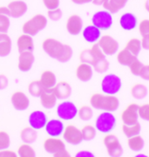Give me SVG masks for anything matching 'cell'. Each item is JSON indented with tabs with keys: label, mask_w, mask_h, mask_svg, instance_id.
Returning a JSON list of instances; mask_svg holds the SVG:
<instances>
[{
	"label": "cell",
	"mask_w": 149,
	"mask_h": 157,
	"mask_svg": "<svg viewBox=\"0 0 149 157\" xmlns=\"http://www.w3.org/2000/svg\"><path fill=\"white\" fill-rule=\"evenodd\" d=\"M125 48H127L131 53H132L134 56H138L139 53L140 52V51L142 49L141 46V41L138 38H132L130 39L126 44Z\"/></svg>",
	"instance_id": "cell-34"
},
{
	"label": "cell",
	"mask_w": 149,
	"mask_h": 157,
	"mask_svg": "<svg viewBox=\"0 0 149 157\" xmlns=\"http://www.w3.org/2000/svg\"><path fill=\"white\" fill-rule=\"evenodd\" d=\"M63 45L60 41L52 38H47L42 43V48L44 52L52 59H58L63 49Z\"/></svg>",
	"instance_id": "cell-9"
},
{
	"label": "cell",
	"mask_w": 149,
	"mask_h": 157,
	"mask_svg": "<svg viewBox=\"0 0 149 157\" xmlns=\"http://www.w3.org/2000/svg\"><path fill=\"white\" fill-rule=\"evenodd\" d=\"M82 36L86 42L95 44L101 37V30H99L94 25H87L82 30Z\"/></svg>",
	"instance_id": "cell-20"
},
{
	"label": "cell",
	"mask_w": 149,
	"mask_h": 157,
	"mask_svg": "<svg viewBox=\"0 0 149 157\" xmlns=\"http://www.w3.org/2000/svg\"><path fill=\"white\" fill-rule=\"evenodd\" d=\"M54 156L57 157H69L71 156L70 153H68V151L66 149H63V150H60V151L57 152L53 155Z\"/></svg>",
	"instance_id": "cell-52"
},
{
	"label": "cell",
	"mask_w": 149,
	"mask_h": 157,
	"mask_svg": "<svg viewBox=\"0 0 149 157\" xmlns=\"http://www.w3.org/2000/svg\"><path fill=\"white\" fill-rule=\"evenodd\" d=\"M17 154H16L12 150H9L8 148L0 150V157H16Z\"/></svg>",
	"instance_id": "cell-49"
},
{
	"label": "cell",
	"mask_w": 149,
	"mask_h": 157,
	"mask_svg": "<svg viewBox=\"0 0 149 157\" xmlns=\"http://www.w3.org/2000/svg\"><path fill=\"white\" fill-rule=\"evenodd\" d=\"M122 87V80L114 73H108L101 80V90L103 94L116 95Z\"/></svg>",
	"instance_id": "cell-4"
},
{
	"label": "cell",
	"mask_w": 149,
	"mask_h": 157,
	"mask_svg": "<svg viewBox=\"0 0 149 157\" xmlns=\"http://www.w3.org/2000/svg\"><path fill=\"white\" fill-rule=\"evenodd\" d=\"M17 46L18 52H32L34 49L32 36L28 34H21L17 40Z\"/></svg>",
	"instance_id": "cell-23"
},
{
	"label": "cell",
	"mask_w": 149,
	"mask_h": 157,
	"mask_svg": "<svg viewBox=\"0 0 149 157\" xmlns=\"http://www.w3.org/2000/svg\"><path fill=\"white\" fill-rule=\"evenodd\" d=\"M76 105L70 101H65L59 103L57 107V116L62 121H72L78 115Z\"/></svg>",
	"instance_id": "cell-6"
},
{
	"label": "cell",
	"mask_w": 149,
	"mask_h": 157,
	"mask_svg": "<svg viewBox=\"0 0 149 157\" xmlns=\"http://www.w3.org/2000/svg\"><path fill=\"white\" fill-rule=\"evenodd\" d=\"M62 135H63V139L65 140V141L72 145H78L81 143L83 140L81 130L72 124L67 125L66 127H65Z\"/></svg>",
	"instance_id": "cell-10"
},
{
	"label": "cell",
	"mask_w": 149,
	"mask_h": 157,
	"mask_svg": "<svg viewBox=\"0 0 149 157\" xmlns=\"http://www.w3.org/2000/svg\"><path fill=\"white\" fill-rule=\"evenodd\" d=\"M127 146L133 152L141 151L145 146V141L142 136L139 135H134L127 138Z\"/></svg>",
	"instance_id": "cell-30"
},
{
	"label": "cell",
	"mask_w": 149,
	"mask_h": 157,
	"mask_svg": "<svg viewBox=\"0 0 149 157\" xmlns=\"http://www.w3.org/2000/svg\"><path fill=\"white\" fill-rule=\"evenodd\" d=\"M121 121L123 124H133L138 122L139 105L136 103H131L121 113Z\"/></svg>",
	"instance_id": "cell-11"
},
{
	"label": "cell",
	"mask_w": 149,
	"mask_h": 157,
	"mask_svg": "<svg viewBox=\"0 0 149 157\" xmlns=\"http://www.w3.org/2000/svg\"><path fill=\"white\" fill-rule=\"evenodd\" d=\"M43 4L47 10H53L59 8V0H42Z\"/></svg>",
	"instance_id": "cell-47"
},
{
	"label": "cell",
	"mask_w": 149,
	"mask_h": 157,
	"mask_svg": "<svg viewBox=\"0 0 149 157\" xmlns=\"http://www.w3.org/2000/svg\"><path fill=\"white\" fill-rule=\"evenodd\" d=\"M76 156L78 157H83V156H94V155L92 152L89 151H80L78 152V154H76Z\"/></svg>",
	"instance_id": "cell-53"
},
{
	"label": "cell",
	"mask_w": 149,
	"mask_h": 157,
	"mask_svg": "<svg viewBox=\"0 0 149 157\" xmlns=\"http://www.w3.org/2000/svg\"><path fill=\"white\" fill-rule=\"evenodd\" d=\"M90 104L94 109L113 113L120 107V100L116 95L96 93L91 96Z\"/></svg>",
	"instance_id": "cell-1"
},
{
	"label": "cell",
	"mask_w": 149,
	"mask_h": 157,
	"mask_svg": "<svg viewBox=\"0 0 149 157\" xmlns=\"http://www.w3.org/2000/svg\"><path fill=\"white\" fill-rule=\"evenodd\" d=\"M10 11L7 6H0V33H7L10 28Z\"/></svg>",
	"instance_id": "cell-26"
},
{
	"label": "cell",
	"mask_w": 149,
	"mask_h": 157,
	"mask_svg": "<svg viewBox=\"0 0 149 157\" xmlns=\"http://www.w3.org/2000/svg\"><path fill=\"white\" fill-rule=\"evenodd\" d=\"M66 31L71 35H78L83 30L82 18L77 14H72L66 20Z\"/></svg>",
	"instance_id": "cell-14"
},
{
	"label": "cell",
	"mask_w": 149,
	"mask_h": 157,
	"mask_svg": "<svg viewBox=\"0 0 149 157\" xmlns=\"http://www.w3.org/2000/svg\"><path fill=\"white\" fill-rule=\"evenodd\" d=\"M11 139L6 131H0V150L6 149L10 147Z\"/></svg>",
	"instance_id": "cell-43"
},
{
	"label": "cell",
	"mask_w": 149,
	"mask_h": 157,
	"mask_svg": "<svg viewBox=\"0 0 149 157\" xmlns=\"http://www.w3.org/2000/svg\"><path fill=\"white\" fill-rule=\"evenodd\" d=\"M92 23L101 31L109 30L113 23L112 13L106 10L97 11L92 17Z\"/></svg>",
	"instance_id": "cell-7"
},
{
	"label": "cell",
	"mask_w": 149,
	"mask_h": 157,
	"mask_svg": "<svg viewBox=\"0 0 149 157\" xmlns=\"http://www.w3.org/2000/svg\"><path fill=\"white\" fill-rule=\"evenodd\" d=\"M94 74V68L87 63L81 62L76 68V76L77 78L83 82L89 81Z\"/></svg>",
	"instance_id": "cell-22"
},
{
	"label": "cell",
	"mask_w": 149,
	"mask_h": 157,
	"mask_svg": "<svg viewBox=\"0 0 149 157\" xmlns=\"http://www.w3.org/2000/svg\"><path fill=\"white\" fill-rule=\"evenodd\" d=\"M47 121H48V119H47L46 114L43 111H39V110L31 113V114L28 118L29 126L36 130L44 128Z\"/></svg>",
	"instance_id": "cell-12"
},
{
	"label": "cell",
	"mask_w": 149,
	"mask_h": 157,
	"mask_svg": "<svg viewBox=\"0 0 149 157\" xmlns=\"http://www.w3.org/2000/svg\"><path fill=\"white\" fill-rule=\"evenodd\" d=\"M131 95L136 100H142L147 95V88L145 85L136 83L131 88Z\"/></svg>",
	"instance_id": "cell-33"
},
{
	"label": "cell",
	"mask_w": 149,
	"mask_h": 157,
	"mask_svg": "<svg viewBox=\"0 0 149 157\" xmlns=\"http://www.w3.org/2000/svg\"><path fill=\"white\" fill-rule=\"evenodd\" d=\"M8 86V78L4 74H0V90H3Z\"/></svg>",
	"instance_id": "cell-51"
},
{
	"label": "cell",
	"mask_w": 149,
	"mask_h": 157,
	"mask_svg": "<svg viewBox=\"0 0 149 157\" xmlns=\"http://www.w3.org/2000/svg\"><path fill=\"white\" fill-rule=\"evenodd\" d=\"M72 2L76 5H83V4H87L93 2V0H72Z\"/></svg>",
	"instance_id": "cell-54"
},
{
	"label": "cell",
	"mask_w": 149,
	"mask_h": 157,
	"mask_svg": "<svg viewBox=\"0 0 149 157\" xmlns=\"http://www.w3.org/2000/svg\"><path fill=\"white\" fill-rule=\"evenodd\" d=\"M140 41H141L142 48L145 49V50H149V33L142 36Z\"/></svg>",
	"instance_id": "cell-50"
},
{
	"label": "cell",
	"mask_w": 149,
	"mask_h": 157,
	"mask_svg": "<svg viewBox=\"0 0 149 157\" xmlns=\"http://www.w3.org/2000/svg\"><path fill=\"white\" fill-rule=\"evenodd\" d=\"M41 106L45 109H52L55 107L57 103V97H56L53 88L44 89L42 94L39 96Z\"/></svg>",
	"instance_id": "cell-18"
},
{
	"label": "cell",
	"mask_w": 149,
	"mask_h": 157,
	"mask_svg": "<svg viewBox=\"0 0 149 157\" xmlns=\"http://www.w3.org/2000/svg\"><path fill=\"white\" fill-rule=\"evenodd\" d=\"M139 77L144 80H149V65H145L140 72Z\"/></svg>",
	"instance_id": "cell-48"
},
{
	"label": "cell",
	"mask_w": 149,
	"mask_h": 157,
	"mask_svg": "<svg viewBox=\"0 0 149 157\" xmlns=\"http://www.w3.org/2000/svg\"><path fill=\"white\" fill-rule=\"evenodd\" d=\"M72 54H73V51H72V47L69 45L64 44L63 49L61 51L59 56L58 57L57 60L61 63H66L68 60H70V59L72 57Z\"/></svg>",
	"instance_id": "cell-39"
},
{
	"label": "cell",
	"mask_w": 149,
	"mask_h": 157,
	"mask_svg": "<svg viewBox=\"0 0 149 157\" xmlns=\"http://www.w3.org/2000/svg\"><path fill=\"white\" fill-rule=\"evenodd\" d=\"M81 134H82L83 140H94L97 134V129L96 128L91 125V124H86L81 129Z\"/></svg>",
	"instance_id": "cell-35"
},
{
	"label": "cell",
	"mask_w": 149,
	"mask_h": 157,
	"mask_svg": "<svg viewBox=\"0 0 149 157\" xmlns=\"http://www.w3.org/2000/svg\"><path fill=\"white\" fill-rule=\"evenodd\" d=\"M17 155L20 157H34L36 156V152L29 143L21 144L17 148Z\"/></svg>",
	"instance_id": "cell-36"
},
{
	"label": "cell",
	"mask_w": 149,
	"mask_h": 157,
	"mask_svg": "<svg viewBox=\"0 0 149 157\" xmlns=\"http://www.w3.org/2000/svg\"><path fill=\"white\" fill-rule=\"evenodd\" d=\"M144 7H145L146 11H147V12H149V0H146V1H145Z\"/></svg>",
	"instance_id": "cell-56"
},
{
	"label": "cell",
	"mask_w": 149,
	"mask_h": 157,
	"mask_svg": "<svg viewBox=\"0 0 149 157\" xmlns=\"http://www.w3.org/2000/svg\"><path fill=\"white\" fill-rule=\"evenodd\" d=\"M105 0H93V4L95 6H103V4L105 3Z\"/></svg>",
	"instance_id": "cell-55"
},
{
	"label": "cell",
	"mask_w": 149,
	"mask_h": 157,
	"mask_svg": "<svg viewBox=\"0 0 149 157\" xmlns=\"http://www.w3.org/2000/svg\"><path fill=\"white\" fill-rule=\"evenodd\" d=\"M44 129L46 134L51 137H59L63 134L65 125L60 119H52L47 121Z\"/></svg>",
	"instance_id": "cell-15"
},
{
	"label": "cell",
	"mask_w": 149,
	"mask_h": 157,
	"mask_svg": "<svg viewBox=\"0 0 149 157\" xmlns=\"http://www.w3.org/2000/svg\"><path fill=\"white\" fill-rule=\"evenodd\" d=\"M117 120L113 112L104 111L99 113L95 121V128L102 134H109L116 128Z\"/></svg>",
	"instance_id": "cell-2"
},
{
	"label": "cell",
	"mask_w": 149,
	"mask_h": 157,
	"mask_svg": "<svg viewBox=\"0 0 149 157\" xmlns=\"http://www.w3.org/2000/svg\"><path fill=\"white\" fill-rule=\"evenodd\" d=\"M39 81L43 86L44 89L53 88L57 84V78H56L55 73L50 70H45L41 73Z\"/></svg>",
	"instance_id": "cell-25"
},
{
	"label": "cell",
	"mask_w": 149,
	"mask_h": 157,
	"mask_svg": "<svg viewBox=\"0 0 149 157\" xmlns=\"http://www.w3.org/2000/svg\"><path fill=\"white\" fill-rule=\"evenodd\" d=\"M92 67L94 68V71L97 73H105L109 68V62L106 59V58H103V59H100L96 62H94V64Z\"/></svg>",
	"instance_id": "cell-40"
},
{
	"label": "cell",
	"mask_w": 149,
	"mask_h": 157,
	"mask_svg": "<svg viewBox=\"0 0 149 157\" xmlns=\"http://www.w3.org/2000/svg\"><path fill=\"white\" fill-rule=\"evenodd\" d=\"M8 9L10 11L11 17L18 18L24 16L27 11V4L24 0H13L9 3Z\"/></svg>",
	"instance_id": "cell-17"
},
{
	"label": "cell",
	"mask_w": 149,
	"mask_h": 157,
	"mask_svg": "<svg viewBox=\"0 0 149 157\" xmlns=\"http://www.w3.org/2000/svg\"><path fill=\"white\" fill-rule=\"evenodd\" d=\"M43 91L44 87L39 80H32L28 85V92L33 97H39Z\"/></svg>",
	"instance_id": "cell-37"
},
{
	"label": "cell",
	"mask_w": 149,
	"mask_h": 157,
	"mask_svg": "<svg viewBox=\"0 0 149 157\" xmlns=\"http://www.w3.org/2000/svg\"><path fill=\"white\" fill-rule=\"evenodd\" d=\"M78 116L79 117L81 121H90L94 116L93 108L90 106L84 105L82 107H80V108L78 110Z\"/></svg>",
	"instance_id": "cell-38"
},
{
	"label": "cell",
	"mask_w": 149,
	"mask_h": 157,
	"mask_svg": "<svg viewBox=\"0 0 149 157\" xmlns=\"http://www.w3.org/2000/svg\"><path fill=\"white\" fill-rule=\"evenodd\" d=\"M47 17H49V19L52 21H58L62 17V11L59 8H56L53 10H48Z\"/></svg>",
	"instance_id": "cell-46"
},
{
	"label": "cell",
	"mask_w": 149,
	"mask_h": 157,
	"mask_svg": "<svg viewBox=\"0 0 149 157\" xmlns=\"http://www.w3.org/2000/svg\"><path fill=\"white\" fill-rule=\"evenodd\" d=\"M11 51V39L7 33H0V57H6Z\"/></svg>",
	"instance_id": "cell-29"
},
{
	"label": "cell",
	"mask_w": 149,
	"mask_h": 157,
	"mask_svg": "<svg viewBox=\"0 0 149 157\" xmlns=\"http://www.w3.org/2000/svg\"><path fill=\"white\" fill-rule=\"evenodd\" d=\"M44 149L48 154L54 155L57 152L66 149V144L61 139H59L58 137H48L44 140L43 143Z\"/></svg>",
	"instance_id": "cell-16"
},
{
	"label": "cell",
	"mask_w": 149,
	"mask_h": 157,
	"mask_svg": "<svg viewBox=\"0 0 149 157\" xmlns=\"http://www.w3.org/2000/svg\"><path fill=\"white\" fill-rule=\"evenodd\" d=\"M116 59L120 65L124 67H129L130 64L137 59V56H134L127 48H123L122 50L118 51Z\"/></svg>",
	"instance_id": "cell-27"
},
{
	"label": "cell",
	"mask_w": 149,
	"mask_h": 157,
	"mask_svg": "<svg viewBox=\"0 0 149 157\" xmlns=\"http://www.w3.org/2000/svg\"><path fill=\"white\" fill-rule=\"evenodd\" d=\"M139 117L143 121H149V103L139 106Z\"/></svg>",
	"instance_id": "cell-44"
},
{
	"label": "cell",
	"mask_w": 149,
	"mask_h": 157,
	"mask_svg": "<svg viewBox=\"0 0 149 157\" xmlns=\"http://www.w3.org/2000/svg\"><path fill=\"white\" fill-rule=\"evenodd\" d=\"M79 60L83 63H87L93 66L94 62V57L91 49H85L79 54Z\"/></svg>",
	"instance_id": "cell-41"
},
{
	"label": "cell",
	"mask_w": 149,
	"mask_h": 157,
	"mask_svg": "<svg viewBox=\"0 0 149 157\" xmlns=\"http://www.w3.org/2000/svg\"><path fill=\"white\" fill-rule=\"evenodd\" d=\"M53 91L57 99L66 100L72 94V86L66 81H60L55 85Z\"/></svg>",
	"instance_id": "cell-24"
},
{
	"label": "cell",
	"mask_w": 149,
	"mask_h": 157,
	"mask_svg": "<svg viewBox=\"0 0 149 157\" xmlns=\"http://www.w3.org/2000/svg\"><path fill=\"white\" fill-rule=\"evenodd\" d=\"M107 155L111 157H120L123 154V147L119 138L113 134H105L103 138Z\"/></svg>",
	"instance_id": "cell-5"
},
{
	"label": "cell",
	"mask_w": 149,
	"mask_h": 157,
	"mask_svg": "<svg viewBox=\"0 0 149 157\" xmlns=\"http://www.w3.org/2000/svg\"><path fill=\"white\" fill-rule=\"evenodd\" d=\"M47 25V17L43 14H36L23 25L24 33L35 36Z\"/></svg>",
	"instance_id": "cell-3"
},
{
	"label": "cell",
	"mask_w": 149,
	"mask_h": 157,
	"mask_svg": "<svg viewBox=\"0 0 149 157\" xmlns=\"http://www.w3.org/2000/svg\"><path fill=\"white\" fill-rule=\"evenodd\" d=\"M143 66V64L139 61L138 59H135L134 61H132V63L130 64V66H129L130 72H131V73L133 74L134 76H139Z\"/></svg>",
	"instance_id": "cell-42"
},
{
	"label": "cell",
	"mask_w": 149,
	"mask_h": 157,
	"mask_svg": "<svg viewBox=\"0 0 149 157\" xmlns=\"http://www.w3.org/2000/svg\"><path fill=\"white\" fill-rule=\"evenodd\" d=\"M11 104L17 111H25L30 106V100L27 95L21 91L14 92L11 97Z\"/></svg>",
	"instance_id": "cell-13"
},
{
	"label": "cell",
	"mask_w": 149,
	"mask_h": 157,
	"mask_svg": "<svg viewBox=\"0 0 149 157\" xmlns=\"http://www.w3.org/2000/svg\"><path fill=\"white\" fill-rule=\"evenodd\" d=\"M123 134L128 137H132L134 135H139L141 131V126L139 122H136L133 124H123L121 127Z\"/></svg>",
	"instance_id": "cell-32"
},
{
	"label": "cell",
	"mask_w": 149,
	"mask_h": 157,
	"mask_svg": "<svg viewBox=\"0 0 149 157\" xmlns=\"http://www.w3.org/2000/svg\"><path fill=\"white\" fill-rule=\"evenodd\" d=\"M20 138L25 143L32 144L35 142L38 138V133L36 129L32 128V127H26L24 128L20 132Z\"/></svg>",
	"instance_id": "cell-31"
},
{
	"label": "cell",
	"mask_w": 149,
	"mask_h": 157,
	"mask_svg": "<svg viewBox=\"0 0 149 157\" xmlns=\"http://www.w3.org/2000/svg\"><path fill=\"white\" fill-rule=\"evenodd\" d=\"M100 49L105 54V56H113L118 52L120 45L119 42L113 37L108 34H105L100 37L99 41L97 42Z\"/></svg>",
	"instance_id": "cell-8"
},
{
	"label": "cell",
	"mask_w": 149,
	"mask_h": 157,
	"mask_svg": "<svg viewBox=\"0 0 149 157\" xmlns=\"http://www.w3.org/2000/svg\"><path fill=\"white\" fill-rule=\"evenodd\" d=\"M128 0H105L103 4L104 9L111 13H117L127 5Z\"/></svg>",
	"instance_id": "cell-28"
},
{
	"label": "cell",
	"mask_w": 149,
	"mask_h": 157,
	"mask_svg": "<svg viewBox=\"0 0 149 157\" xmlns=\"http://www.w3.org/2000/svg\"><path fill=\"white\" fill-rule=\"evenodd\" d=\"M120 25L125 31H132L138 25L137 17L131 12H126L120 17Z\"/></svg>",
	"instance_id": "cell-19"
},
{
	"label": "cell",
	"mask_w": 149,
	"mask_h": 157,
	"mask_svg": "<svg viewBox=\"0 0 149 157\" xmlns=\"http://www.w3.org/2000/svg\"><path fill=\"white\" fill-rule=\"evenodd\" d=\"M34 62L32 52H23L19 53L17 67L21 72H28L31 70Z\"/></svg>",
	"instance_id": "cell-21"
},
{
	"label": "cell",
	"mask_w": 149,
	"mask_h": 157,
	"mask_svg": "<svg viewBox=\"0 0 149 157\" xmlns=\"http://www.w3.org/2000/svg\"><path fill=\"white\" fill-rule=\"evenodd\" d=\"M139 33L141 36H144L146 34L149 33V19L145 18L142 19L140 22L138 24Z\"/></svg>",
	"instance_id": "cell-45"
}]
</instances>
